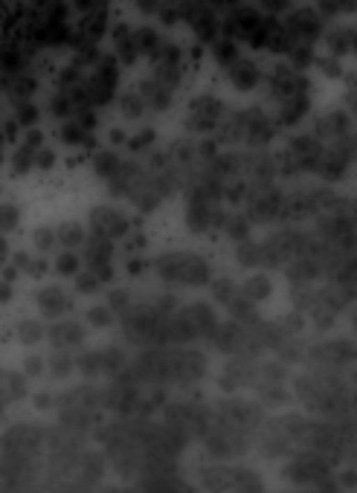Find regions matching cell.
Masks as SVG:
<instances>
[{
	"label": "cell",
	"mask_w": 357,
	"mask_h": 493,
	"mask_svg": "<svg viewBox=\"0 0 357 493\" xmlns=\"http://www.w3.org/2000/svg\"><path fill=\"white\" fill-rule=\"evenodd\" d=\"M157 273L169 285H206L209 265L198 253H166L157 258Z\"/></svg>",
	"instance_id": "cell-1"
},
{
	"label": "cell",
	"mask_w": 357,
	"mask_h": 493,
	"mask_svg": "<svg viewBox=\"0 0 357 493\" xmlns=\"http://www.w3.org/2000/svg\"><path fill=\"white\" fill-rule=\"evenodd\" d=\"M282 194L270 186V180H258L250 192V206H247V221L250 224H267L279 218Z\"/></svg>",
	"instance_id": "cell-2"
},
{
	"label": "cell",
	"mask_w": 357,
	"mask_h": 493,
	"mask_svg": "<svg viewBox=\"0 0 357 493\" xmlns=\"http://www.w3.org/2000/svg\"><path fill=\"white\" fill-rule=\"evenodd\" d=\"M224 26L233 38H241V41L258 47V38H262V15H258L253 6H238L235 3Z\"/></svg>",
	"instance_id": "cell-3"
},
{
	"label": "cell",
	"mask_w": 357,
	"mask_h": 493,
	"mask_svg": "<svg viewBox=\"0 0 357 493\" xmlns=\"http://www.w3.org/2000/svg\"><path fill=\"white\" fill-rule=\"evenodd\" d=\"M276 134V128L270 122V117L262 108H247L241 110V137H244L250 145H267Z\"/></svg>",
	"instance_id": "cell-4"
},
{
	"label": "cell",
	"mask_w": 357,
	"mask_h": 493,
	"mask_svg": "<svg viewBox=\"0 0 357 493\" xmlns=\"http://www.w3.org/2000/svg\"><path fill=\"white\" fill-rule=\"evenodd\" d=\"M285 29L294 35L297 41H317L322 35V15L314 12V9H294L288 15L285 21Z\"/></svg>",
	"instance_id": "cell-5"
},
{
	"label": "cell",
	"mask_w": 357,
	"mask_h": 493,
	"mask_svg": "<svg viewBox=\"0 0 357 493\" xmlns=\"http://www.w3.org/2000/svg\"><path fill=\"white\" fill-rule=\"evenodd\" d=\"M224 105L218 102V99L213 96H198L192 102V119H189V128L192 131H201V134H206V131H215L221 117H224Z\"/></svg>",
	"instance_id": "cell-6"
},
{
	"label": "cell",
	"mask_w": 357,
	"mask_h": 493,
	"mask_svg": "<svg viewBox=\"0 0 357 493\" xmlns=\"http://www.w3.org/2000/svg\"><path fill=\"white\" fill-rule=\"evenodd\" d=\"M90 229L96 235H105V238L113 241V238L128 235V221H125V215H119L117 209L99 206V209L90 212Z\"/></svg>",
	"instance_id": "cell-7"
},
{
	"label": "cell",
	"mask_w": 357,
	"mask_h": 493,
	"mask_svg": "<svg viewBox=\"0 0 357 493\" xmlns=\"http://www.w3.org/2000/svg\"><path fill=\"white\" fill-rule=\"evenodd\" d=\"M226 76H230V81L238 90H253L258 81H262V70H258V64H253L250 58H241V56L226 64Z\"/></svg>",
	"instance_id": "cell-8"
},
{
	"label": "cell",
	"mask_w": 357,
	"mask_h": 493,
	"mask_svg": "<svg viewBox=\"0 0 357 493\" xmlns=\"http://www.w3.org/2000/svg\"><path fill=\"white\" fill-rule=\"evenodd\" d=\"M290 154L299 162V169L308 172V169H314V162L319 160L322 142H319V137H294L290 140Z\"/></svg>",
	"instance_id": "cell-9"
},
{
	"label": "cell",
	"mask_w": 357,
	"mask_h": 493,
	"mask_svg": "<svg viewBox=\"0 0 357 493\" xmlns=\"http://www.w3.org/2000/svg\"><path fill=\"white\" fill-rule=\"evenodd\" d=\"M314 197L311 194H290V197H282V206H279V218H288V221H302L308 215H314Z\"/></svg>",
	"instance_id": "cell-10"
},
{
	"label": "cell",
	"mask_w": 357,
	"mask_h": 493,
	"mask_svg": "<svg viewBox=\"0 0 357 493\" xmlns=\"http://www.w3.org/2000/svg\"><path fill=\"white\" fill-rule=\"evenodd\" d=\"M142 102L149 105L151 110H166L169 105H172V87L169 85H163V81H157V78H151V81H145L142 85Z\"/></svg>",
	"instance_id": "cell-11"
},
{
	"label": "cell",
	"mask_w": 357,
	"mask_h": 493,
	"mask_svg": "<svg viewBox=\"0 0 357 493\" xmlns=\"http://www.w3.org/2000/svg\"><path fill=\"white\" fill-rule=\"evenodd\" d=\"M349 117L343 110H334V113H326L319 122H317V137H326V140H337V137H343L349 134Z\"/></svg>",
	"instance_id": "cell-12"
},
{
	"label": "cell",
	"mask_w": 357,
	"mask_h": 493,
	"mask_svg": "<svg viewBox=\"0 0 357 493\" xmlns=\"http://www.w3.org/2000/svg\"><path fill=\"white\" fill-rule=\"evenodd\" d=\"M113 47H117V56L125 61V64H134L140 58V49H137V41H134V29L119 24L117 32H113Z\"/></svg>",
	"instance_id": "cell-13"
},
{
	"label": "cell",
	"mask_w": 357,
	"mask_h": 493,
	"mask_svg": "<svg viewBox=\"0 0 357 493\" xmlns=\"http://www.w3.org/2000/svg\"><path fill=\"white\" fill-rule=\"evenodd\" d=\"M110 253H113L110 238L96 235V233H93V238H88L85 258H88V265H90V267H96V265H110Z\"/></svg>",
	"instance_id": "cell-14"
},
{
	"label": "cell",
	"mask_w": 357,
	"mask_h": 493,
	"mask_svg": "<svg viewBox=\"0 0 357 493\" xmlns=\"http://www.w3.org/2000/svg\"><path fill=\"white\" fill-rule=\"evenodd\" d=\"M85 241V226L82 224H73V221H64L56 226V244L67 246V250H73V246H78Z\"/></svg>",
	"instance_id": "cell-15"
},
{
	"label": "cell",
	"mask_w": 357,
	"mask_h": 493,
	"mask_svg": "<svg viewBox=\"0 0 357 493\" xmlns=\"http://www.w3.org/2000/svg\"><path fill=\"white\" fill-rule=\"evenodd\" d=\"M38 305H41V310L47 317H56V314H61V310L67 308V296H64L58 287H44L38 293Z\"/></svg>",
	"instance_id": "cell-16"
},
{
	"label": "cell",
	"mask_w": 357,
	"mask_h": 493,
	"mask_svg": "<svg viewBox=\"0 0 357 493\" xmlns=\"http://www.w3.org/2000/svg\"><path fill=\"white\" fill-rule=\"evenodd\" d=\"M305 113H308V96H294V99H285V102H282L279 119L285 125H297Z\"/></svg>",
	"instance_id": "cell-17"
},
{
	"label": "cell",
	"mask_w": 357,
	"mask_h": 493,
	"mask_svg": "<svg viewBox=\"0 0 357 493\" xmlns=\"http://www.w3.org/2000/svg\"><path fill=\"white\" fill-rule=\"evenodd\" d=\"M241 169V157L238 154H215L213 157V174L218 180H226V177H235Z\"/></svg>",
	"instance_id": "cell-18"
},
{
	"label": "cell",
	"mask_w": 357,
	"mask_h": 493,
	"mask_svg": "<svg viewBox=\"0 0 357 493\" xmlns=\"http://www.w3.org/2000/svg\"><path fill=\"white\" fill-rule=\"evenodd\" d=\"M326 41L331 47V53L346 56V53H351V47H354V29L351 26H337L334 32L326 35Z\"/></svg>",
	"instance_id": "cell-19"
},
{
	"label": "cell",
	"mask_w": 357,
	"mask_h": 493,
	"mask_svg": "<svg viewBox=\"0 0 357 493\" xmlns=\"http://www.w3.org/2000/svg\"><path fill=\"white\" fill-rule=\"evenodd\" d=\"M241 166H247L258 180H270L276 174V160L267 154H256V157H241Z\"/></svg>",
	"instance_id": "cell-20"
},
{
	"label": "cell",
	"mask_w": 357,
	"mask_h": 493,
	"mask_svg": "<svg viewBox=\"0 0 357 493\" xmlns=\"http://www.w3.org/2000/svg\"><path fill=\"white\" fill-rule=\"evenodd\" d=\"M241 293H244V299L250 302H262L270 296V278L267 276H250L244 287H241Z\"/></svg>",
	"instance_id": "cell-21"
},
{
	"label": "cell",
	"mask_w": 357,
	"mask_h": 493,
	"mask_svg": "<svg viewBox=\"0 0 357 493\" xmlns=\"http://www.w3.org/2000/svg\"><path fill=\"white\" fill-rule=\"evenodd\" d=\"M61 140L67 142V145H90V142H93V140H90V131H88L85 125H78L76 119H70V122L61 125Z\"/></svg>",
	"instance_id": "cell-22"
},
{
	"label": "cell",
	"mask_w": 357,
	"mask_h": 493,
	"mask_svg": "<svg viewBox=\"0 0 357 493\" xmlns=\"http://www.w3.org/2000/svg\"><path fill=\"white\" fill-rule=\"evenodd\" d=\"M134 41H137V49L140 53H145V56H151L154 58V53L160 49V35L154 29H149V26H142V29H134Z\"/></svg>",
	"instance_id": "cell-23"
},
{
	"label": "cell",
	"mask_w": 357,
	"mask_h": 493,
	"mask_svg": "<svg viewBox=\"0 0 357 493\" xmlns=\"http://www.w3.org/2000/svg\"><path fill=\"white\" fill-rule=\"evenodd\" d=\"M238 265L244 267H262V244H253L250 238L238 244Z\"/></svg>",
	"instance_id": "cell-24"
},
{
	"label": "cell",
	"mask_w": 357,
	"mask_h": 493,
	"mask_svg": "<svg viewBox=\"0 0 357 493\" xmlns=\"http://www.w3.org/2000/svg\"><path fill=\"white\" fill-rule=\"evenodd\" d=\"M213 58L226 67V64H230L233 58H238L235 41H233V38H215V41H213Z\"/></svg>",
	"instance_id": "cell-25"
},
{
	"label": "cell",
	"mask_w": 357,
	"mask_h": 493,
	"mask_svg": "<svg viewBox=\"0 0 357 493\" xmlns=\"http://www.w3.org/2000/svg\"><path fill=\"white\" fill-rule=\"evenodd\" d=\"M35 151H38V148L21 145L18 151L12 154V169H15V174H26L29 169H35Z\"/></svg>",
	"instance_id": "cell-26"
},
{
	"label": "cell",
	"mask_w": 357,
	"mask_h": 493,
	"mask_svg": "<svg viewBox=\"0 0 357 493\" xmlns=\"http://www.w3.org/2000/svg\"><path fill=\"white\" fill-rule=\"evenodd\" d=\"M9 90H12V96H18L21 102H26V99L35 93V78H29V76H24V73H12Z\"/></svg>",
	"instance_id": "cell-27"
},
{
	"label": "cell",
	"mask_w": 357,
	"mask_h": 493,
	"mask_svg": "<svg viewBox=\"0 0 357 493\" xmlns=\"http://www.w3.org/2000/svg\"><path fill=\"white\" fill-rule=\"evenodd\" d=\"M117 169H119V157H117V154H110V151L96 154V160H93V172L99 174V177L110 180L113 174H117Z\"/></svg>",
	"instance_id": "cell-28"
},
{
	"label": "cell",
	"mask_w": 357,
	"mask_h": 493,
	"mask_svg": "<svg viewBox=\"0 0 357 493\" xmlns=\"http://www.w3.org/2000/svg\"><path fill=\"white\" fill-rule=\"evenodd\" d=\"M250 226H253V224H250L247 218L235 215V218H226V224H224V233L230 235L233 241H238V244H241V241H247V238H250Z\"/></svg>",
	"instance_id": "cell-29"
},
{
	"label": "cell",
	"mask_w": 357,
	"mask_h": 493,
	"mask_svg": "<svg viewBox=\"0 0 357 493\" xmlns=\"http://www.w3.org/2000/svg\"><path fill=\"white\" fill-rule=\"evenodd\" d=\"M288 56H290V61H294V67H297V70L311 67V61H314V56H311V44H308V41H294V47L288 49Z\"/></svg>",
	"instance_id": "cell-30"
},
{
	"label": "cell",
	"mask_w": 357,
	"mask_h": 493,
	"mask_svg": "<svg viewBox=\"0 0 357 493\" xmlns=\"http://www.w3.org/2000/svg\"><path fill=\"white\" fill-rule=\"evenodd\" d=\"M186 319L194 325V328H201V331H209V328H213V310H209L204 302H198L194 308H189V314H186Z\"/></svg>",
	"instance_id": "cell-31"
},
{
	"label": "cell",
	"mask_w": 357,
	"mask_h": 493,
	"mask_svg": "<svg viewBox=\"0 0 357 493\" xmlns=\"http://www.w3.org/2000/svg\"><path fill=\"white\" fill-rule=\"evenodd\" d=\"M78 265H82V258H78L73 250H64V253L56 258V273H58V276H76V273H78Z\"/></svg>",
	"instance_id": "cell-32"
},
{
	"label": "cell",
	"mask_w": 357,
	"mask_h": 493,
	"mask_svg": "<svg viewBox=\"0 0 357 493\" xmlns=\"http://www.w3.org/2000/svg\"><path fill=\"white\" fill-rule=\"evenodd\" d=\"M50 110H53V117H58V119H67L70 113L76 110V102H73V96H70L67 90H61V93H58V96L53 99Z\"/></svg>",
	"instance_id": "cell-33"
},
{
	"label": "cell",
	"mask_w": 357,
	"mask_h": 493,
	"mask_svg": "<svg viewBox=\"0 0 357 493\" xmlns=\"http://www.w3.org/2000/svg\"><path fill=\"white\" fill-rule=\"evenodd\" d=\"M21 221V212L18 206H12V203H0V233H9V229H15Z\"/></svg>",
	"instance_id": "cell-34"
},
{
	"label": "cell",
	"mask_w": 357,
	"mask_h": 493,
	"mask_svg": "<svg viewBox=\"0 0 357 493\" xmlns=\"http://www.w3.org/2000/svg\"><path fill=\"white\" fill-rule=\"evenodd\" d=\"M142 110H145V102H142L140 93H125V96H122V113H125V117L137 119Z\"/></svg>",
	"instance_id": "cell-35"
},
{
	"label": "cell",
	"mask_w": 357,
	"mask_h": 493,
	"mask_svg": "<svg viewBox=\"0 0 357 493\" xmlns=\"http://www.w3.org/2000/svg\"><path fill=\"white\" fill-rule=\"evenodd\" d=\"M15 122L18 125H35L38 122V108L32 102H21L18 110H15Z\"/></svg>",
	"instance_id": "cell-36"
},
{
	"label": "cell",
	"mask_w": 357,
	"mask_h": 493,
	"mask_svg": "<svg viewBox=\"0 0 357 493\" xmlns=\"http://www.w3.org/2000/svg\"><path fill=\"white\" fill-rule=\"evenodd\" d=\"M354 9V0H319V12L322 15H343Z\"/></svg>",
	"instance_id": "cell-37"
},
{
	"label": "cell",
	"mask_w": 357,
	"mask_h": 493,
	"mask_svg": "<svg viewBox=\"0 0 357 493\" xmlns=\"http://www.w3.org/2000/svg\"><path fill=\"white\" fill-rule=\"evenodd\" d=\"M213 296H215V299H221V302H230L233 296H235V285L230 282V278H218V282L213 285Z\"/></svg>",
	"instance_id": "cell-38"
},
{
	"label": "cell",
	"mask_w": 357,
	"mask_h": 493,
	"mask_svg": "<svg viewBox=\"0 0 357 493\" xmlns=\"http://www.w3.org/2000/svg\"><path fill=\"white\" fill-rule=\"evenodd\" d=\"M78 290H82V293H96V290H99L102 287V282H99V276H96V273H82V276H78Z\"/></svg>",
	"instance_id": "cell-39"
},
{
	"label": "cell",
	"mask_w": 357,
	"mask_h": 493,
	"mask_svg": "<svg viewBox=\"0 0 357 493\" xmlns=\"http://www.w3.org/2000/svg\"><path fill=\"white\" fill-rule=\"evenodd\" d=\"M108 305H110L113 310H128V308H131V293H125V290H113V293L108 296Z\"/></svg>",
	"instance_id": "cell-40"
},
{
	"label": "cell",
	"mask_w": 357,
	"mask_h": 493,
	"mask_svg": "<svg viewBox=\"0 0 357 493\" xmlns=\"http://www.w3.org/2000/svg\"><path fill=\"white\" fill-rule=\"evenodd\" d=\"M151 142H154V131H140L137 137H131L128 148H131V151H145V148H149Z\"/></svg>",
	"instance_id": "cell-41"
},
{
	"label": "cell",
	"mask_w": 357,
	"mask_h": 493,
	"mask_svg": "<svg viewBox=\"0 0 357 493\" xmlns=\"http://www.w3.org/2000/svg\"><path fill=\"white\" fill-rule=\"evenodd\" d=\"M35 244L41 246V250H50V246H56V229L41 226L38 233H35Z\"/></svg>",
	"instance_id": "cell-42"
},
{
	"label": "cell",
	"mask_w": 357,
	"mask_h": 493,
	"mask_svg": "<svg viewBox=\"0 0 357 493\" xmlns=\"http://www.w3.org/2000/svg\"><path fill=\"white\" fill-rule=\"evenodd\" d=\"M76 337H82V331H78L76 325H58L53 331V340H58V342H67V340H76Z\"/></svg>",
	"instance_id": "cell-43"
},
{
	"label": "cell",
	"mask_w": 357,
	"mask_h": 493,
	"mask_svg": "<svg viewBox=\"0 0 357 493\" xmlns=\"http://www.w3.org/2000/svg\"><path fill=\"white\" fill-rule=\"evenodd\" d=\"M53 162H56V154H53V151H44V148H38V151H35V169L47 172V169H53Z\"/></svg>",
	"instance_id": "cell-44"
},
{
	"label": "cell",
	"mask_w": 357,
	"mask_h": 493,
	"mask_svg": "<svg viewBox=\"0 0 357 493\" xmlns=\"http://www.w3.org/2000/svg\"><path fill=\"white\" fill-rule=\"evenodd\" d=\"M110 0H76V9L82 12H93V9H108Z\"/></svg>",
	"instance_id": "cell-45"
},
{
	"label": "cell",
	"mask_w": 357,
	"mask_h": 493,
	"mask_svg": "<svg viewBox=\"0 0 357 493\" xmlns=\"http://www.w3.org/2000/svg\"><path fill=\"white\" fill-rule=\"evenodd\" d=\"M262 3H265V9H267L270 15H279V12H288L294 0H262Z\"/></svg>",
	"instance_id": "cell-46"
},
{
	"label": "cell",
	"mask_w": 357,
	"mask_h": 493,
	"mask_svg": "<svg viewBox=\"0 0 357 493\" xmlns=\"http://www.w3.org/2000/svg\"><path fill=\"white\" fill-rule=\"evenodd\" d=\"M90 319H93L96 325H108V322H110V314H108L105 308H93V310H90Z\"/></svg>",
	"instance_id": "cell-47"
},
{
	"label": "cell",
	"mask_w": 357,
	"mask_h": 493,
	"mask_svg": "<svg viewBox=\"0 0 357 493\" xmlns=\"http://www.w3.org/2000/svg\"><path fill=\"white\" fill-rule=\"evenodd\" d=\"M160 3H163V0H137L140 12H157V9H160Z\"/></svg>",
	"instance_id": "cell-48"
},
{
	"label": "cell",
	"mask_w": 357,
	"mask_h": 493,
	"mask_svg": "<svg viewBox=\"0 0 357 493\" xmlns=\"http://www.w3.org/2000/svg\"><path fill=\"white\" fill-rule=\"evenodd\" d=\"M215 154H218V145H215V142H209V140H206V142L201 145V157H206V160H213Z\"/></svg>",
	"instance_id": "cell-49"
},
{
	"label": "cell",
	"mask_w": 357,
	"mask_h": 493,
	"mask_svg": "<svg viewBox=\"0 0 357 493\" xmlns=\"http://www.w3.org/2000/svg\"><path fill=\"white\" fill-rule=\"evenodd\" d=\"M24 145H29V148H41V134H38V131H29L26 140H24Z\"/></svg>",
	"instance_id": "cell-50"
},
{
	"label": "cell",
	"mask_w": 357,
	"mask_h": 493,
	"mask_svg": "<svg viewBox=\"0 0 357 493\" xmlns=\"http://www.w3.org/2000/svg\"><path fill=\"white\" fill-rule=\"evenodd\" d=\"M38 325H24V340H38Z\"/></svg>",
	"instance_id": "cell-51"
},
{
	"label": "cell",
	"mask_w": 357,
	"mask_h": 493,
	"mask_svg": "<svg viewBox=\"0 0 357 493\" xmlns=\"http://www.w3.org/2000/svg\"><path fill=\"white\" fill-rule=\"evenodd\" d=\"M12 296V287H9V282H0V299H9Z\"/></svg>",
	"instance_id": "cell-52"
},
{
	"label": "cell",
	"mask_w": 357,
	"mask_h": 493,
	"mask_svg": "<svg viewBox=\"0 0 357 493\" xmlns=\"http://www.w3.org/2000/svg\"><path fill=\"white\" fill-rule=\"evenodd\" d=\"M15 134H18V125H6V134H3V137H9V140H12Z\"/></svg>",
	"instance_id": "cell-53"
},
{
	"label": "cell",
	"mask_w": 357,
	"mask_h": 493,
	"mask_svg": "<svg viewBox=\"0 0 357 493\" xmlns=\"http://www.w3.org/2000/svg\"><path fill=\"white\" fill-rule=\"evenodd\" d=\"M142 270V261H131V273H140Z\"/></svg>",
	"instance_id": "cell-54"
},
{
	"label": "cell",
	"mask_w": 357,
	"mask_h": 493,
	"mask_svg": "<svg viewBox=\"0 0 357 493\" xmlns=\"http://www.w3.org/2000/svg\"><path fill=\"white\" fill-rule=\"evenodd\" d=\"M0 162H3V134H0Z\"/></svg>",
	"instance_id": "cell-55"
},
{
	"label": "cell",
	"mask_w": 357,
	"mask_h": 493,
	"mask_svg": "<svg viewBox=\"0 0 357 493\" xmlns=\"http://www.w3.org/2000/svg\"><path fill=\"white\" fill-rule=\"evenodd\" d=\"M0 253H6V241H3V235H0Z\"/></svg>",
	"instance_id": "cell-56"
}]
</instances>
